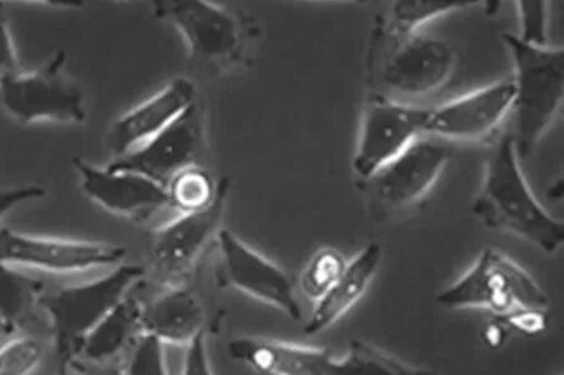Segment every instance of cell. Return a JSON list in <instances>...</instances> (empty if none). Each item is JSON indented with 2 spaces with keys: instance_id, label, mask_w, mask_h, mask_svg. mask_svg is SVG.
<instances>
[{
  "instance_id": "obj_13",
  "label": "cell",
  "mask_w": 564,
  "mask_h": 375,
  "mask_svg": "<svg viewBox=\"0 0 564 375\" xmlns=\"http://www.w3.org/2000/svg\"><path fill=\"white\" fill-rule=\"evenodd\" d=\"M216 244L225 280L232 288L276 308L290 319H302V306L284 269L225 228L218 232Z\"/></svg>"
},
{
  "instance_id": "obj_15",
  "label": "cell",
  "mask_w": 564,
  "mask_h": 375,
  "mask_svg": "<svg viewBox=\"0 0 564 375\" xmlns=\"http://www.w3.org/2000/svg\"><path fill=\"white\" fill-rule=\"evenodd\" d=\"M448 161L449 151L438 141L420 139L366 183L379 205L405 208L430 194Z\"/></svg>"
},
{
  "instance_id": "obj_3",
  "label": "cell",
  "mask_w": 564,
  "mask_h": 375,
  "mask_svg": "<svg viewBox=\"0 0 564 375\" xmlns=\"http://www.w3.org/2000/svg\"><path fill=\"white\" fill-rule=\"evenodd\" d=\"M549 297L522 265L487 249L463 276L436 297L448 309H486L499 319L518 310H545Z\"/></svg>"
},
{
  "instance_id": "obj_30",
  "label": "cell",
  "mask_w": 564,
  "mask_h": 375,
  "mask_svg": "<svg viewBox=\"0 0 564 375\" xmlns=\"http://www.w3.org/2000/svg\"><path fill=\"white\" fill-rule=\"evenodd\" d=\"M7 315L4 312V309L2 305H0V326H2L6 322Z\"/></svg>"
},
{
  "instance_id": "obj_22",
  "label": "cell",
  "mask_w": 564,
  "mask_h": 375,
  "mask_svg": "<svg viewBox=\"0 0 564 375\" xmlns=\"http://www.w3.org/2000/svg\"><path fill=\"white\" fill-rule=\"evenodd\" d=\"M166 189L177 214L205 209L210 206L216 194V185L212 177L198 166L181 172L169 183Z\"/></svg>"
},
{
  "instance_id": "obj_14",
  "label": "cell",
  "mask_w": 564,
  "mask_h": 375,
  "mask_svg": "<svg viewBox=\"0 0 564 375\" xmlns=\"http://www.w3.org/2000/svg\"><path fill=\"white\" fill-rule=\"evenodd\" d=\"M513 81L502 80L427 109L424 134L434 140L475 143L492 135L513 111Z\"/></svg>"
},
{
  "instance_id": "obj_26",
  "label": "cell",
  "mask_w": 564,
  "mask_h": 375,
  "mask_svg": "<svg viewBox=\"0 0 564 375\" xmlns=\"http://www.w3.org/2000/svg\"><path fill=\"white\" fill-rule=\"evenodd\" d=\"M500 320L508 328H513L527 335L541 334L547 328V317H545L544 310L539 309L518 310V312Z\"/></svg>"
},
{
  "instance_id": "obj_28",
  "label": "cell",
  "mask_w": 564,
  "mask_h": 375,
  "mask_svg": "<svg viewBox=\"0 0 564 375\" xmlns=\"http://www.w3.org/2000/svg\"><path fill=\"white\" fill-rule=\"evenodd\" d=\"M21 70L13 36L9 25L0 12V79Z\"/></svg>"
},
{
  "instance_id": "obj_5",
  "label": "cell",
  "mask_w": 564,
  "mask_h": 375,
  "mask_svg": "<svg viewBox=\"0 0 564 375\" xmlns=\"http://www.w3.org/2000/svg\"><path fill=\"white\" fill-rule=\"evenodd\" d=\"M230 180L216 183V194L210 206L197 212L178 214L158 228L149 251L150 272L160 285L180 287L194 271L218 232L229 198Z\"/></svg>"
},
{
  "instance_id": "obj_2",
  "label": "cell",
  "mask_w": 564,
  "mask_h": 375,
  "mask_svg": "<svg viewBox=\"0 0 564 375\" xmlns=\"http://www.w3.org/2000/svg\"><path fill=\"white\" fill-rule=\"evenodd\" d=\"M503 41L514 64L516 151L527 159L560 112L564 91V49L536 47L511 33Z\"/></svg>"
},
{
  "instance_id": "obj_8",
  "label": "cell",
  "mask_w": 564,
  "mask_h": 375,
  "mask_svg": "<svg viewBox=\"0 0 564 375\" xmlns=\"http://www.w3.org/2000/svg\"><path fill=\"white\" fill-rule=\"evenodd\" d=\"M387 49L378 66L381 84L393 93L426 97L449 84L457 54L443 41L384 32Z\"/></svg>"
},
{
  "instance_id": "obj_11",
  "label": "cell",
  "mask_w": 564,
  "mask_h": 375,
  "mask_svg": "<svg viewBox=\"0 0 564 375\" xmlns=\"http://www.w3.org/2000/svg\"><path fill=\"white\" fill-rule=\"evenodd\" d=\"M72 163L79 176L82 189L109 213L129 219L135 224L159 221L167 212L177 214L167 189L140 173L108 166L99 168L79 157Z\"/></svg>"
},
{
  "instance_id": "obj_6",
  "label": "cell",
  "mask_w": 564,
  "mask_h": 375,
  "mask_svg": "<svg viewBox=\"0 0 564 375\" xmlns=\"http://www.w3.org/2000/svg\"><path fill=\"white\" fill-rule=\"evenodd\" d=\"M143 282L109 308L68 348V371L78 374H120L134 348L145 335V300L140 297Z\"/></svg>"
},
{
  "instance_id": "obj_7",
  "label": "cell",
  "mask_w": 564,
  "mask_h": 375,
  "mask_svg": "<svg viewBox=\"0 0 564 375\" xmlns=\"http://www.w3.org/2000/svg\"><path fill=\"white\" fill-rule=\"evenodd\" d=\"M67 368L65 343L51 310L25 305L0 326V375H62Z\"/></svg>"
},
{
  "instance_id": "obj_27",
  "label": "cell",
  "mask_w": 564,
  "mask_h": 375,
  "mask_svg": "<svg viewBox=\"0 0 564 375\" xmlns=\"http://www.w3.org/2000/svg\"><path fill=\"white\" fill-rule=\"evenodd\" d=\"M44 196L45 190L39 186L0 187V223L18 206Z\"/></svg>"
},
{
  "instance_id": "obj_9",
  "label": "cell",
  "mask_w": 564,
  "mask_h": 375,
  "mask_svg": "<svg viewBox=\"0 0 564 375\" xmlns=\"http://www.w3.org/2000/svg\"><path fill=\"white\" fill-rule=\"evenodd\" d=\"M154 14L175 26L196 59L220 67L241 59L247 35L226 9L205 0H161Z\"/></svg>"
},
{
  "instance_id": "obj_12",
  "label": "cell",
  "mask_w": 564,
  "mask_h": 375,
  "mask_svg": "<svg viewBox=\"0 0 564 375\" xmlns=\"http://www.w3.org/2000/svg\"><path fill=\"white\" fill-rule=\"evenodd\" d=\"M205 139L202 108L195 102L174 123L108 167L142 174L167 188L181 172L197 166Z\"/></svg>"
},
{
  "instance_id": "obj_18",
  "label": "cell",
  "mask_w": 564,
  "mask_h": 375,
  "mask_svg": "<svg viewBox=\"0 0 564 375\" xmlns=\"http://www.w3.org/2000/svg\"><path fill=\"white\" fill-rule=\"evenodd\" d=\"M205 308L193 290L169 287L162 295L145 300L144 333L172 345H188L204 333Z\"/></svg>"
},
{
  "instance_id": "obj_23",
  "label": "cell",
  "mask_w": 564,
  "mask_h": 375,
  "mask_svg": "<svg viewBox=\"0 0 564 375\" xmlns=\"http://www.w3.org/2000/svg\"><path fill=\"white\" fill-rule=\"evenodd\" d=\"M347 264L338 251L325 249L316 252L300 276L304 295L315 304L324 298L339 280Z\"/></svg>"
},
{
  "instance_id": "obj_1",
  "label": "cell",
  "mask_w": 564,
  "mask_h": 375,
  "mask_svg": "<svg viewBox=\"0 0 564 375\" xmlns=\"http://www.w3.org/2000/svg\"><path fill=\"white\" fill-rule=\"evenodd\" d=\"M471 212L489 230L511 234L547 254L564 243V223L533 195L521 168L512 134L500 139L486 164Z\"/></svg>"
},
{
  "instance_id": "obj_17",
  "label": "cell",
  "mask_w": 564,
  "mask_h": 375,
  "mask_svg": "<svg viewBox=\"0 0 564 375\" xmlns=\"http://www.w3.org/2000/svg\"><path fill=\"white\" fill-rule=\"evenodd\" d=\"M236 362L265 375H332L334 356L326 348L300 345L257 335H239L227 344Z\"/></svg>"
},
{
  "instance_id": "obj_25",
  "label": "cell",
  "mask_w": 564,
  "mask_h": 375,
  "mask_svg": "<svg viewBox=\"0 0 564 375\" xmlns=\"http://www.w3.org/2000/svg\"><path fill=\"white\" fill-rule=\"evenodd\" d=\"M178 375H214L210 359H208L205 333L188 344Z\"/></svg>"
},
{
  "instance_id": "obj_21",
  "label": "cell",
  "mask_w": 564,
  "mask_h": 375,
  "mask_svg": "<svg viewBox=\"0 0 564 375\" xmlns=\"http://www.w3.org/2000/svg\"><path fill=\"white\" fill-rule=\"evenodd\" d=\"M476 3L471 0H399L391 7L386 33L391 35L415 34L427 22L463 11Z\"/></svg>"
},
{
  "instance_id": "obj_4",
  "label": "cell",
  "mask_w": 564,
  "mask_h": 375,
  "mask_svg": "<svg viewBox=\"0 0 564 375\" xmlns=\"http://www.w3.org/2000/svg\"><path fill=\"white\" fill-rule=\"evenodd\" d=\"M66 53L57 52L39 69L0 79V106L23 124H80L86 121L84 90L66 69Z\"/></svg>"
},
{
  "instance_id": "obj_29",
  "label": "cell",
  "mask_w": 564,
  "mask_h": 375,
  "mask_svg": "<svg viewBox=\"0 0 564 375\" xmlns=\"http://www.w3.org/2000/svg\"><path fill=\"white\" fill-rule=\"evenodd\" d=\"M508 333V327L498 319V322L490 323L484 329V340L490 348L503 345Z\"/></svg>"
},
{
  "instance_id": "obj_20",
  "label": "cell",
  "mask_w": 564,
  "mask_h": 375,
  "mask_svg": "<svg viewBox=\"0 0 564 375\" xmlns=\"http://www.w3.org/2000/svg\"><path fill=\"white\" fill-rule=\"evenodd\" d=\"M332 375H438L416 367L361 340L350 342L347 353L334 361Z\"/></svg>"
},
{
  "instance_id": "obj_10",
  "label": "cell",
  "mask_w": 564,
  "mask_h": 375,
  "mask_svg": "<svg viewBox=\"0 0 564 375\" xmlns=\"http://www.w3.org/2000/svg\"><path fill=\"white\" fill-rule=\"evenodd\" d=\"M426 114L427 109L372 97L364 109L354 173L366 181L422 139Z\"/></svg>"
},
{
  "instance_id": "obj_31",
  "label": "cell",
  "mask_w": 564,
  "mask_h": 375,
  "mask_svg": "<svg viewBox=\"0 0 564 375\" xmlns=\"http://www.w3.org/2000/svg\"><path fill=\"white\" fill-rule=\"evenodd\" d=\"M62 375H72V374L66 368L65 373H63Z\"/></svg>"
},
{
  "instance_id": "obj_24",
  "label": "cell",
  "mask_w": 564,
  "mask_h": 375,
  "mask_svg": "<svg viewBox=\"0 0 564 375\" xmlns=\"http://www.w3.org/2000/svg\"><path fill=\"white\" fill-rule=\"evenodd\" d=\"M521 20V33L517 35L527 44L545 47L547 44V3L542 0L517 2Z\"/></svg>"
},
{
  "instance_id": "obj_16",
  "label": "cell",
  "mask_w": 564,
  "mask_h": 375,
  "mask_svg": "<svg viewBox=\"0 0 564 375\" xmlns=\"http://www.w3.org/2000/svg\"><path fill=\"white\" fill-rule=\"evenodd\" d=\"M196 102L193 80L180 77L140 106L118 118L107 134V146L115 158L148 143Z\"/></svg>"
},
{
  "instance_id": "obj_19",
  "label": "cell",
  "mask_w": 564,
  "mask_h": 375,
  "mask_svg": "<svg viewBox=\"0 0 564 375\" xmlns=\"http://www.w3.org/2000/svg\"><path fill=\"white\" fill-rule=\"evenodd\" d=\"M383 261L380 244L369 243L348 262L341 277L327 295L316 301L304 327L306 335H316L329 329L354 308L366 295Z\"/></svg>"
}]
</instances>
